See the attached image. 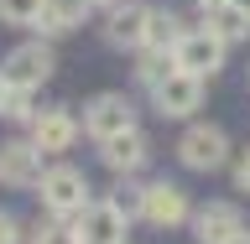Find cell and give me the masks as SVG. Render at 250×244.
<instances>
[{
	"label": "cell",
	"instance_id": "obj_1",
	"mask_svg": "<svg viewBox=\"0 0 250 244\" xmlns=\"http://www.w3.org/2000/svg\"><path fill=\"white\" fill-rule=\"evenodd\" d=\"M42 203L52 208L58 218H78L83 208H89V182H83V171L78 167H52L42 171Z\"/></svg>",
	"mask_w": 250,
	"mask_h": 244
},
{
	"label": "cell",
	"instance_id": "obj_21",
	"mask_svg": "<svg viewBox=\"0 0 250 244\" xmlns=\"http://www.w3.org/2000/svg\"><path fill=\"white\" fill-rule=\"evenodd\" d=\"M115 208H120L125 218H130V213H141V187H125V198H115Z\"/></svg>",
	"mask_w": 250,
	"mask_h": 244
},
{
	"label": "cell",
	"instance_id": "obj_8",
	"mask_svg": "<svg viewBox=\"0 0 250 244\" xmlns=\"http://www.w3.org/2000/svg\"><path fill=\"white\" fill-rule=\"evenodd\" d=\"M0 182L11 187H37L42 182V151H37V140H11V146H0Z\"/></svg>",
	"mask_w": 250,
	"mask_h": 244
},
{
	"label": "cell",
	"instance_id": "obj_15",
	"mask_svg": "<svg viewBox=\"0 0 250 244\" xmlns=\"http://www.w3.org/2000/svg\"><path fill=\"white\" fill-rule=\"evenodd\" d=\"M83 16H89V0H42V16H37V26L47 37H62V31L83 26Z\"/></svg>",
	"mask_w": 250,
	"mask_h": 244
},
{
	"label": "cell",
	"instance_id": "obj_16",
	"mask_svg": "<svg viewBox=\"0 0 250 244\" xmlns=\"http://www.w3.org/2000/svg\"><path fill=\"white\" fill-rule=\"evenodd\" d=\"M177 42H183V21H177L172 11H151V21H146V47L172 52Z\"/></svg>",
	"mask_w": 250,
	"mask_h": 244
},
{
	"label": "cell",
	"instance_id": "obj_18",
	"mask_svg": "<svg viewBox=\"0 0 250 244\" xmlns=\"http://www.w3.org/2000/svg\"><path fill=\"white\" fill-rule=\"evenodd\" d=\"M37 16H42V0H0V21L11 26H37Z\"/></svg>",
	"mask_w": 250,
	"mask_h": 244
},
{
	"label": "cell",
	"instance_id": "obj_13",
	"mask_svg": "<svg viewBox=\"0 0 250 244\" xmlns=\"http://www.w3.org/2000/svg\"><path fill=\"white\" fill-rule=\"evenodd\" d=\"M198 21L214 37H224V42H240L250 31V16L240 11V5H229V0H198Z\"/></svg>",
	"mask_w": 250,
	"mask_h": 244
},
{
	"label": "cell",
	"instance_id": "obj_22",
	"mask_svg": "<svg viewBox=\"0 0 250 244\" xmlns=\"http://www.w3.org/2000/svg\"><path fill=\"white\" fill-rule=\"evenodd\" d=\"M234 182H240V192H250V151L240 156V167H234Z\"/></svg>",
	"mask_w": 250,
	"mask_h": 244
},
{
	"label": "cell",
	"instance_id": "obj_17",
	"mask_svg": "<svg viewBox=\"0 0 250 244\" xmlns=\"http://www.w3.org/2000/svg\"><path fill=\"white\" fill-rule=\"evenodd\" d=\"M172 68H177V62H172V52H156V47H146V57H141V83H146V89H156V83L172 73Z\"/></svg>",
	"mask_w": 250,
	"mask_h": 244
},
{
	"label": "cell",
	"instance_id": "obj_7",
	"mask_svg": "<svg viewBox=\"0 0 250 244\" xmlns=\"http://www.w3.org/2000/svg\"><path fill=\"white\" fill-rule=\"evenodd\" d=\"M47 73H52V52H47L42 42L16 47L11 57H5V68H0V78H5L11 89H37V83H47Z\"/></svg>",
	"mask_w": 250,
	"mask_h": 244
},
{
	"label": "cell",
	"instance_id": "obj_12",
	"mask_svg": "<svg viewBox=\"0 0 250 244\" xmlns=\"http://www.w3.org/2000/svg\"><path fill=\"white\" fill-rule=\"evenodd\" d=\"M31 135H37V151H68L78 140V125H73V114L68 109H42L37 120H31Z\"/></svg>",
	"mask_w": 250,
	"mask_h": 244
},
{
	"label": "cell",
	"instance_id": "obj_9",
	"mask_svg": "<svg viewBox=\"0 0 250 244\" xmlns=\"http://www.w3.org/2000/svg\"><path fill=\"white\" fill-rule=\"evenodd\" d=\"M141 218H151L156 229H172V224L188 218V198L172 182H151V187H141Z\"/></svg>",
	"mask_w": 250,
	"mask_h": 244
},
{
	"label": "cell",
	"instance_id": "obj_10",
	"mask_svg": "<svg viewBox=\"0 0 250 244\" xmlns=\"http://www.w3.org/2000/svg\"><path fill=\"white\" fill-rule=\"evenodd\" d=\"M99 156H104L109 171H125V177H130V171L146 167V135H141L136 125L120 130V135H104V140H99Z\"/></svg>",
	"mask_w": 250,
	"mask_h": 244
},
{
	"label": "cell",
	"instance_id": "obj_23",
	"mask_svg": "<svg viewBox=\"0 0 250 244\" xmlns=\"http://www.w3.org/2000/svg\"><path fill=\"white\" fill-rule=\"evenodd\" d=\"M16 239H21V234H16V218L0 213V244H16Z\"/></svg>",
	"mask_w": 250,
	"mask_h": 244
},
{
	"label": "cell",
	"instance_id": "obj_11",
	"mask_svg": "<svg viewBox=\"0 0 250 244\" xmlns=\"http://www.w3.org/2000/svg\"><path fill=\"white\" fill-rule=\"evenodd\" d=\"M240 229H245V218H240V208H229V203H208V208L193 218L198 244H229Z\"/></svg>",
	"mask_w": 250,
	"mask_h": 244
},
{
	"label": "cell",
	"instance_id": "obj_24",
	"mask_svg": "<svg viewBox=\"0 0 250 244\" xmlns=\"http://www.w3.org/2000/svg\"><path fill=\"white\" fill-rule=\"evenodd\" d=\"M229 244H250V229H240V234H234V239Z\"/></svg>",
	"mask_w": 250,
	"mask_h": 244
},
{
	"label": "cell",
	"instance_id": "obj_4",
	"mask_svg": "<svg viewBox=\"0 0 250 244\" xmlns=\"http://www.w3.org/2000/svg\"><path fill=\"white\" fill-rule=\"evenodd\" d=\"M130 125H136V104H130L125 94H99V99H89V109H83V130H89L94 140L120 135Z\"/></svg>",
	"mask_w": 250,
	"mask_h": 244
},
{
	"label": "cell",
	"instance_id": "obj_3",
	"mask_svg": "<svg viewBox=\"0 0 250 244\" xmlns=\"http://www.w3.org/2000/svg\"><path fill=\"white\" fill-rule=\"evenodd\" d=\"M177 156H183V167H193V171H214V167H224L229 140H224L219 125H193V130L177 140Z\"/></svg>",
	"mask_w": 250,
	"mask_h": 244
},
{
	"label": "cell",
	"instance_id": "obj_20",
	"mask_svg": "<svg viewBox=\"0 0 250 244\" xmlns=\"http://www.w3.org/2000/svg\"><path fill=\"white\" fill-rule=\"evenodd\" d=\"M0 114H11V120H37V109H31V89H11Z\"/></svg>",
	"mask_w": 250,
	"mask_h": 244
},
{
	"label": "cell",
	"instance_id": "obj_26",
	"mask_svg": "<svg viewBox=\"0 0 250 244\" xmlns=\"http://www.w3.org/2000/svg\"><path fill=\"white\" fill-rule=\"evenodd\" d=\"M229 5H240V11H245V16H250V0H229Z\"/></svg>",
	"mask_w": 250,
	"mask_h": 244
},
{
	"label": "cell",
	"instance_id": "obj_2",
	"mask_svg": "<svg viewBox=\"0 0 250 244\" xmlns=\"http://www.w3.org/2000/svg\"><path fill=\"white\" fill-rule=\"evenodd\" d=\"M172 62H177L183 73H193V78H214L219 68H224V37H214L208 26L183 31V42L172 47Z\"/></svg>",
	"mask_w": 250,
	"mask_h": 244
},
{
	"label": "cell",
	"instance_id": "obj_5",
	"mask_svg": "<svg viewBox=\"0 0 250 244\" xmlns=\"http://www.w3.org/2000/svg\"><path fill=\"white\" fill-rule=\"evenodd\" d=\"M73 239L78 244H125V213L115 203H89L73 224Z\"/></svg>",
	"mask_w": 250,
	"mask_h": 244
},
{
	"label": "cell",
	"instance_id": "obj_25",
	"mask_svg": "<svg viewBox=\"0 0 250 244\" xmlns=\"http://www.w3.org/2000/svg\"><path fill=\"white\" fill-rule=\"evenodd\" d=\"M5 94H11V83H5V78H0V109H5Z\"/></svg>",
	"mask_w": 250,
	"mask_h": 244
},
{
	"label": "cell",
	"instance_id": "obj_14",
	"mask_svg": "<svg viewBox=\"0 0 250 244\" xmlns=\"http://www.w3.org/2000/svg\"><path fill=\"white\" fill-rule=\"evenodd\" d=\"M146 21H151V5H115L109 11V42L115 47H146Z\"/></svg>",
	"mask_w": 250,
	"mask_h": 244
},
{
	"label": "cell",
	"instance_id": "obj_6",
	"mask_svg": "<svg viewBox=\"0 0 250 244\" xmlns=\"http://www.w3.org/2000/svg\"><path fill=\"white\" fill-rule=\"evenodd\" d=\"M156 109L162 114H172V120H183V114H193V109L203 104V78H193V73H183V68H172L162 83H156Z\"/></svg>",
	"mask_w": 250,
	"mask_h": 244
},
{
	"label": "cell",
	"instance_id": "obj_19",
	"mask_svg": "<svg viewBox=\"0 0 250 244\" xmlns=\"http://www.w3.org/2000/svg\"><path fill=\"white\" fill-rule=\"evenodd\" d=\"M31 244H78V239H73V224H37Z\"/></svg>",
	"mask_w": 250,
	"mask_h": 244
}]
</instances>
